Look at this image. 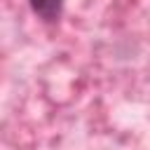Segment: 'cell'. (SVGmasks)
<instances>
[{
    "mask_svg": "<svg viewBox=\"0 0 150 150\" xmlns=\"http://www.w3.org/2000/svg\"><path fill=\"white\" fill-rule=\"evenodd\" d=\"M28 5L45 21H56L63 9V0H28Z\"/></svg>",
    "mask_w": 150,
    "mask_h": 150,
    "instance_id": "6da1fadb",
    "label": "cell"
}]
</instances>
